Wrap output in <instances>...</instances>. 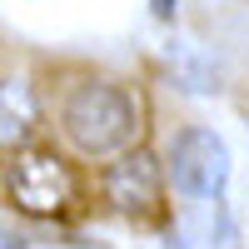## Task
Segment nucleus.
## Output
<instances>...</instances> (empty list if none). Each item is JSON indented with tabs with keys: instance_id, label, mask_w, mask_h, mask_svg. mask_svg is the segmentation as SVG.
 Here are the masks:
<instances>
[{
	"instance_id": "1",
	"label": "nucleus",
	"mask_w": 249,
	"mask_h": 249,
	"mask_svg": "<svg viewBox=\"0 0 249 249\" xmlns=\"http://www.w3.org/2000/svg\"><path fill=\"white\" fill-rule=\"evenodd\" d=\"M60 140L70 144L80 160H115L124 150H135L144 135V105L140 95L110 75H80L75 85L60 90L55 105Z\"/></svg>"
},
{
	"instance_id": "2",
	"label": "nucleus",
	"mask_w": 249,
	"mask_h": 249,
	"mask_svg": "<svg viewBox=\"0 0 249 249\" xmlns=\"http://www.w3.org/2000/svg\"><path fill=\"white\" fill-rule=\"evenodd\" d=\"M5 199L25 219H65L80 204V175L55 144H25L5 164Z\"/></svg>"
},
{
	"instance_id": "3",
	"label": "nucleus",
	"mask_w": 249,
	"mask_h": 249,
	"mask_svg": "<svg viewBox=\"0 0 249 249\" xmlns=\"http://www.w3.org/2000/svg\"><path fill=\"white\" fill-rule=\"evenodd\" d=\"M164 160L155 150H135L115 155L105 170H100V199H105V210L130 219V224H155L164 214Z\"/></svg>"
},
{
	"instance_id": "4",
	"label": "nucleus",
	"mask_w": 249,
	"mask_h": 249,
	"mask_svg": "<svg viewBox=\"0 0 249 249\" xmlns=\"http://www.w3.org/2000/svg\"><path fill=\"white\" fill-rule=\"evenodd\" d=\"M230 144H224L210 124H184L170 140V155H164V179L175 184V195L184 199H224L230 190Z\"/></svg>"
},
{
	"instance_id": "5",
	"label": "nucleus",
	"mask_w": 249,
	"mask_h": 249,
	"mask_svg": "<svg viewBox=\"0 0 249 249\" xmlns=\"http://www.w3.org/2000/svg\"><path fill=\"white\" fill-rule=\"evenodd\" d=\"M40 130V95L30 75H0V150H25Z\"/></svg>"
},
{
	"instance_id": "6",
	"label": "nucleus",
	"mask_w": 249,
	"mask_h": 249,
	"mask_svg": "<svg viewBox=\"0 0 249 249\" xmlns=\"http://www.w3.org/2000/svg\"><path fill=\"white\" fill-rule=\"evenodd\" d=\"M175 10H179V0H150V15L155 20H175Z\"/></svg>"
}]
</instances>
